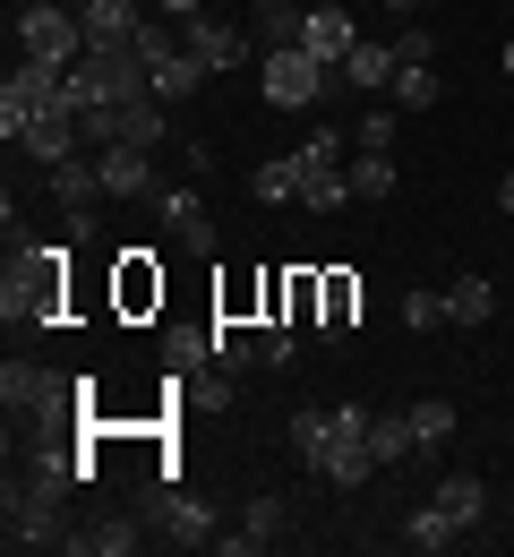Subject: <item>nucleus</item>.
Segmentation results:
<instances>
[{"instance_id":"423d86ee","label":"nucleus","mask_w":514,"mask_h":557,"mask_svg":"<svg viewBox=\"0 0 514 557\" xmlns=\"http://www.w3.org/2000/svg\"><path fill=\"white\" fill-rule=\"evenodd\" d=\"M77 532L86 523H70L61 497H9V549H70L77 557Z\"/></svg>"},{"instance_id":"6e6552de","label":"nucleus","mask_w":514,"mask_h":557,"mask_svg":"<svg viewBox=\"0 0 514 557\" xmlns=\"http://www.w3.org/2000/svg\"><path fill=\"white\" fill-rule=\"evenodd\" d=\"M154 541V523L138 506H112V515H86V532H77V557H138Z\"/></svg>"},{"instance_id":"39448f33","label":"nucleus","mask_w":514,"mask_h":557,"mask_svg":"<svg viewBox=\"0 0 514 557\" xmlns=\"http://www.w3.org/2000/svg\"><path fill=\"white\" fill-rule=\"evenodd\" d=\"M258 86H266V103H284V112H309L326 86H335V61H317V52H266L258 61Z\"/></svg>"},{"instance_id":"f03ea898","label":"nucleus","mask_w":514,"mask_h":557,"mask_svg":"<svg viewBox=\"0 0 514 557\" xmlns=\"http://www.w3.org/2000/svg\"><path fill=\"white\" fill-rule=\"evenodd\" d=\"M129 506L154 523V541H163V549H215V541H223L215 506H206L198 488H180V481H147Z\"/></svg>"},{"instance_id":"9b49d317","label":"nucleus","mask_w":514,"mask_h":557,"mask_svg":"<svg viewBox=\"0 0 514 557\" xmlns=\"http://www.w3.org/2000/svg\"><path fill=\"white\" fill-rule=\"evenodd\" d=\"M284 523H292L284 497H249V506H240V532H223V557H266L284 541Z\"/></svg>"},{"instance_id":"5701e85b","label":"nucleus","mask_w":514,"mask_h":557,"mask_svg":"<svg viewBox=\"0 0 514 557\" xmlns=\"http://www.w3.org/2000/svg\"><path fill=\"white\" fill-rule=\"evenodd\" d=\"M429 506H446L454 523H480V515H489V488H480V472H446V481L429 488Z\"/></svg>"},{"instance_id":"a211bd4d","label":"nucleus","mask_w":514,"mask_h":557,"mask_svg":"<svg viewBox=\"0 0 514 557\" xmlns=\"http://www.w3.org/2000/svg\"><path fill=\"white\" fill-rule=\"evenodd\" d=\"M77 17H86V44H129L147 26V0H86Z\"/></svg>"},{"instance_id":"4be33fe9","label":"nucleus","mask_w":514,"mask_h":557,"mask_svg":"<svg viewBox=\"0 0 514 557\" xmlns=\"http://www.w3.org/2000/svg\"><path fill=\"white\" fill-rule=\"evenodd\" d=\"M198 86H206V61H198V52H189V44H180V52H163V61H154V95H163V103H189V95H198Z\"/></svg>"},{"instance_id":"ddd939ff","label":"nucleus","mask_w":514,"mask_h":557,"mask_svg":"<svg viewBox=\"0 0 514 557\" xmlns=\"http://www.w3.org/2000/svg\"><path fill=\"white\" fill-rule=\"evenodd\" d=\"M361 35H352V0H309V26H300V52L317 61H343Z\"/></svg>"},{"instance_id":"7ed1b4c3","label":"nucleus","mask_w":514,"mask_h":557,"mask_svg":"<svg viewBox=\"0 0 514 557\" xmlns=\"http://www.w3.org/2000/svg\"><path fill=\"white\" fill-rule=\"evenodd\" d=\"M17 52L70 70L77 52H86V17H77L70 0H26V9H17Z\"/></svg>"},{"instance_id":"2eb2a0df","label":"nucleus","mask_w":514,"mask_h":557,"mask_svg":"<svg viewBox=\"0 0 514 557\" xmlns=\"http://www.w3.org/2000/svg\"><path fill=\"white\" fill-rule=\"evenodd\" d=\"M394 70H403V61H394V44H352V52L335 61V86H361V95H386V86H394Z\"/></svg>"},{"instance_id":"6ab92c4d","label":"nucleus","mask_w":514,"mask_h":557,"mask_svg":"<svg viewBox=\"0 0 514 557\" xmlns=\"http://www.w3.org/2000/svg\"><path fill=\"white\" fill-rule=\"evenodd\" d=\"M300 26H309V0H266L258 17H249V35H258V52H292Z\"/></svg>"},{"instance_id":"f704fd0d","label":"nucleus","mask_w":514,"mask_h":557,"mask_svg":"<svg viewBox=\"0 0 514 557\" xmlns=\"http://www.w3.org/2000/svg\"><path fill=\"white\" fill-rule=\"evenodd\" d=\"M352 154H394V112H368L352 129Z\"/></svg>"},{"instance_id":"2f4dec72","label":"nucleus","mask_w":514,"mask_h":557,"mask_svg":"<svg viewBox=\"0 0 514 557\" xmlns=\"http://www.w3.org/2000/svg\"><path fill=\"white\" fill-rule=\"evenodd\" d=\"M412 437H421V446H446V437H454V404H438V395L412 404Z\"/></svg>"},{"instance_id":"7c9ffc66","label":"nucleus","mask_w":514,"mask_h":557,"mask_svg":"<svg viewBox=\"0 0 514 557\" xmlns=\"http://www.w3.org/2000/svg\"><path fill=\"white\" fill-rule=\"evenodd\" d=\"M352 198H394V154H352Z\"/></svg>"},{"instance_id":"0eeeda50","label":"nucleus","mask_w":514,"mask_h":557,"mask_svg":"<svg viewBox=\"0 0 514 557\" xmlns=\"http://www.w3.org/2000/svg\"><path fill=\"white\" fill-rule=\"evenodd\" d=\"M0 404L9 412H35V420H61L77 404V386L61 377V369H35V360H9L0 369Z\"/></svg>"},{"instance_id":"1a4fd4ad","label":"nucleus","mask_w":514,"mask_h":557,"mask_svg":"<svg viewBox=\"0 0 514 557\" xmlns=\"http://www.w3.org/2000/svg\"><path fill=\"white\" fill-rule=\"evenodd\" d=\"M17 154H35V163L52 172V163H70V154H86V121H77L70 103H52V112H35V121H26V138H17Z\"/></svg>"},{"instance_id":"ea45409f","label":"nucleus","mask_w":514,"mask_h":557,"mask_svg":"<svg viewBox=\"0 0 514 557\" xmlns=\"http://www.w3.org/2000/svg\"><path fill=\"white\" fill-rule=\"evenodd\" d=\"M386 9H394V17H412V9H421V0H386Z\"/></svg>"},{"instance_id":"412c9836","label":"nucleus","mask_w":514,"mask_h":557,"mask_svg":"<svg viewBox=\"0 0 514 557\" xmlns=\"http://www.w3.org/2000/svg\"><path fill=\"white\" fill-rule=\"evenodd\" d=\"M249 189H258V207H300L309 172H300V154H275V163H258V172H249Z\"/></svg>"},{"instance_id":"dca6fc26","label":"nucleus","mask_w":514,"mask_h":557,"mask_svg":"<svg viewBox=\"0 0 514 557\" xmlns=\"http://www.w3.org/2000/svg\"><path fill=\"white\" fill-rule=\"evenodd\" d=\"M154 214H163V232H172V240L215 249V223H206V198H198V189H163V198H154Z\"/></svg>"},{"instance_id":"aec40b11","label":"nucleus","mask_w":514,"mask_h":557,"mask_svg":"<svg viewBox=\"0 0 514 557\" xmlns=\"http://www.w3.org/2000/svg\"><path fill=\"white\" fill-rule=\"evenodd\" d=\"M446 318H454V326H489V318H498V283L489 275H454L446 283Z\"/></svg>"},{"instance_id":"e433bc0d","label":"nucleus","mask_w":514,"mask_h":557,"mask_svg":"<svg viewBox=\"0 0 514 557\" xmlns=\"http://www.w3.org/2000/svg\"><path fill=\"white\" fill-rule=\"evenodd\" d=\"M394 61H403V70H429V61H438L429 26H403V35H394Z\"/></svg>"},{"instance_id":"37998d69","label":"nucleus","mask_w":514,"mask_h":557,"mask_svg":"<svg viewBox=\"0 0 514 557\" xmlns=\"http://www.w3.org/2000/svg\"><path fill=\"white\" fill-rule=\"evenodd\" d=\"M70 9H86V0H70Z\"/></svg>"},{"instance_id":"a19ab883","label":"nucleus","mask_w":514,"mask_h":557,"mask_svg":"<svg viewBox=\"0 0 514 557\" xmlns=\"http://www.w3.org/2000/svg\"><path fill=\"white\" fill-rule=\"evenodd\" d=\"M506 77H514V44H506Z\"/></svg>"},{"instance_id":"9d476101","label":"nucleus","mask_w":514,"mask_h":557,"mask_svg":"<svg viewBox=\"0 0 514 557\" xmlns=\"http://www.w3.org/2000/svg\"><path fill=\"white\" fill-rule=\"evenodd\" d=\"M180 44L206 61V70H240V61H266L258 52V35H240V26H223V17H189L180 26Z\"/></svg>"},{"instance_id":"79ce46f5","label":"nucleus","mask_w":514,"mask_h":557,"mask_svg":"<svg viewBox=\"0 0 514 557\" xmlns=\"http://www.w3.org/2000/svg\"><path fill=\"white\" fill-rule=\"evenodd\" d=\"M249 9H266V0H249Z\"/></svg>"},{"instance_id":"a878e982","label":"nucleus","mask_w":514,"mask_h":557,"mask_svg":"<svg viewBox=\"0 0 514 557\" xmlns=\"http://www.w3.org/2000/svg\"><path fill=\"white\" fill-rule=\"evenodd\" d=\"M403 541H412V549H454V541H463V523H454V515H446V506H412V523H403Z\"/></svg>"},{"instance_id":"473e14b6","label":"nucleus","mask_w":514,"mask_h":557,"mask_svg":"<svg viewBox=\"0 0 514 557\" xmlns=\"http://www.w3.org/2000/svg\"><path fill=\"white\" fill-rule=\"evenodd\" d=\"M403 326H412V335H429V326H454V318H446V292H403Z\"/></svg>"},{"instance_id":"f257e3e1","label":"nucleus","mask_w":514,"mask_h":557,"mask_svg":"<svg viewBox=\"0 0 514 557\" xmlns=\"http://www.w3.org/2000/svg\"><path fill=\"white\" fill-rule=\"evenodd\" d=\"M138 95H154V70L129 44H86L70 61V103L77 112H86V103H138Z\"/></svg>"},{"instance_id":"c85d7f7f","label":"nucleus","mask_w":514,"mask_h":557,"mask_svg":"<svg viewBox=\"0 0 514 557\" xmlns=\"http://www.w3.org/2000/svg\"><path fill=\"white\" fill-rule=\"evenodd\" d=\"M352 163V129H309L300 138V172H343Z\"/></svg>"},{"instance_id":"b1692460","label":"nucleus","mask_w":514,"mask_h":557,"mask_svg":"<svg viewBox=\"0 0 514 557\" xmlns=\"http://www.w3.org/2000/svg\"><path fill=\"white\" fill-rule=\"evenodd\" d=\"M421 437H412V412H368V455H377V472L386 463H403Z\"/></svg>"},{"instance_id":"cd10ccee","label":"nucleus","mask_w":514,"mask_h":557,"mask_svg":"<svg viewBox=\"0 0 514 557\" xmlns=\"http://www.w3.org/2000/svg\"><path fill=\"white\" fill-rule=\"evenodd\" d=\"M300 207H309V214H343V207H361V198H352V163H343V172H309Z\"/></svg>"},{"instance_id":"4c0bfd02","label":"nucleus","mask_w":514,"mask_h":557,"mask_svg":"<svg viewBox=\"0 0 514 557\" xmlns=\"http://www.w3.org/2000/svg\"><path fill=\"white\" fill-rule=\"evenodd\" d=\"M154 9H163L172 26H189V17H206V0H154Z\"/></svg>"},{"instance_id":"bb28decb","label":"nucleus","mask_w":514,"mask_h":557,"mask_svg":"<svg viewBox=\"0 0 514 557\" xmlns=\"http://www.w3.org/2000/svg\"><path fill=\"white\" fill-rule=\"evenodd\" d=\"M154 138H172V129H163V95L121 103V138H112V146H154Z\"/></svg>"},{"instance_id":"20e7f679","label":"nucleus","mask_w":514,"mask_h":557,"mask_svg":"<svg viewBox=\"0 0 514 557\" xmlns=\"http://www.w3.org/2000/svg\"><path fill=\"white\" fill-rule=\"evenodd\" d=\"M52 309H61V258L52 249H17L9 275H0V318L17 326V318H52Z\"/></svg>"},{"instance_id":"4468645a","label":"nucleus","mask_w":514,"mask_h":557,"mask_svg":"<svg viewBox=\"0 0 514 557\" xmlns=\"http://www.w3.org/2000/svg\"><path fill=\"white\" fill-rule=\"evenodd\" d=\"M52 207H61V214H95V207H103V163H95V154L52 163Z\"/></svg>"},{"instance_id":"393cba45","label":"nucleus","mask_w":514,"mask_h":557,"mask_svg":"<svg viewBox=\"0 0 514 557\" xmlns=\"http://www.w3.org/2000/svg\"><path fill=\"white\" fill-rule=\"evenodd\" d=\"M206 360H215L223 377H231V369H249V360H266V326H223L215 344H206Z\"/></svg>"},{"instance_id":"c9c22d12","label":"nucleus","mask_w":514,"mask_h":557,"mask_svg":"<svg viewBox=\"0 0 514 557\" xmlns=\"http://www.w3.org/2000/svg\"><path fill=\"white\" fill-rule=\"evenodd\" d=\"M129 52H138V61H147V70H154L163 52H180V35H172V26H154V17H147V26L129 35Z\"/></svg>"},{"instance_id":"58836bf2","label":"nucleus","mask_w":514,"mask_h":557,"mask_svg":"<svg viewBox=\"0 0 514 557\" xmlns=\"http://www.w3.org/2000/svg\"><path fill=\"white\" fill-rule=\"evenodd\" d=\"M498 207H506V214H514V163H506V181H498Z\"/></svg>"},{"instance_id":"72a5a7b5","label":"nucleus","mask_w":514,"mask_h":557,"mask_svg":"<svg viewBox=\"0 0 514 557\" xmlns=\"http://www.w3.org/2000/svg\"><path fill=\"white\" fill-rule=\"evenodd\" d=\"M326 437H335V412H292V446L309 455V463L326 455Z\"/></svg>"},{"instance_id":"f3484780","label":"nucleus","mask_w":514,"mask_h":557,"mask_svg":"<svg viewBox=\"0 0 514 557\" xmlns=\"http://www.w3.org/2000/svg\"><path fill=\"white\" fill-rule=\"evenodd\" d=\"M317 472H326L335 488H361L368 472H377V455H368L361 429H335V437H326V455H317Z\"/></svg>"},{"instance_id":"f8f14e48","label":"nucleus","mask_w":514,"mask_h":557,"mask_svg":"<svg viewBox=\"0 0 514 557\" xmlns=\"http://www.w3.org/2000/svg\"><path fill=\"white\" fill-rule=\"evenodd\" d=\"M95 163H103V198H154V146H95Z\"/></svg>"},{"instance_id":"c756f323","label":"nucleus","mask_w":514,"mask_h":557,"mask_svg":"<svg viewBox=\"0 0 514 557\" xmlns=\"http://www.w3.org/2000/svg\"><path fill=\"white\" fill-rule=\"evenodd\" d=\"M446 95V77H438V61H429V70H394V103H403V112H429V103H438Z\"/></svg>"}]
</instances>
